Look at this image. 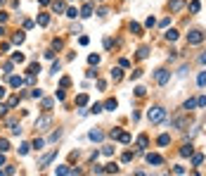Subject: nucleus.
I'll return each mask as SVG.
<instances>
[{"instance_id":"1","label":"nucleus","mask_w":206,"mask_h":176,"mask_svg":"<svg viewBox=\"0 0 206 176\" xmlns=\"http://www.w3.org/2000/svg\"><path fill=\"white\" fill-rule=\"evenodd\" d=\"M147 119H149L152 124H159V121L166 119V109H164V107H152V109L147 112Z\"/></svg>"},{"instance_id":"2","label":"nucleus","mask_w":206,"mask_h":176,"mask_svg":"<svg viewBox=\"0 0 206 176\" xmlns=\"http://www.w3.org/2000/svg\"><path fill=\"white\" fill-rule=\"evenodd\" d=\"M55 157H57V148H55V150H50L47 155H43V157L38 160V169H43V167H47V164H50V162H52Z\"/></svg>"},{"instance_id":"3","label":"nucleus","mask_w":206,"mask_h":176,"mask_svg":"<svg viewBox=\"0 0 206 176\" xmlns=\"http://www.w3.org/2000/svg\"><path fill=\"white\" fill-rule=\"evenodd\" d=\"M204 38L206 36L202 34V31H190V34H187V43H190V45H199Z\"/></svg>"},{"instance_id":"4","label":"nucleus","mask_w":206,"mask_h":176,"mask_svg":"<svg viewBox=\"0 0 206 176\" xmlns=\"http://www.w3.org/2000/svg\"><path fill=\"white\" fill-rule=\"evenodd\" d=\"M168 79H171V71H166V69H159V71H156V83H159V86H166V83H168Z\"/></svg>"},{"instance_id":"5","label":"nucleus","mask_w":206,"mask_h":176,"mask_svg":"<svg viewBox=\"0 0 206 176\" xmlns=\"http://www.w3.org/2000/svg\"><path fill=\"white\" fill-rule=\"evenodd\" d=\"M52 124V117H40L38 121H36V129H45V126H50Z\"/></svg>"},{"instance_id":"6","label":"nucleus","mask_w":206,"mask_h":176,"mask_svg":"<svg viewBox=\"0 0 206 176\" xmlns=\"http://www.w3.org/2000/svg\"><path fill=\"white\" fill-rule=\"evenodd\" d=\"M185 7V0H171V12H180Z\"/></svg>"},{"instance_id":"7","label":"nucleus","mask_w":206,"mask_h":176,"mask_svg":"<svg viewBox=\"0 0 206 176\" xmlns=\"http://www.w3.org/2000/svg\"><path fill=\"white\" fill-rule=\"evenodd\" d=\"M147 162H149V164H161L164 160H161V155H152V152H149V155H147Z\"/></svg>"},{"instance_id":"8","label":"nucleus","mask_w":206,"mask_h":176,"mask_svg":"<svg viewBox=\"0 0 206 176\" xmlns=\"http://www.w3.org/2000/svg\"><path fill=\"white\" fill-rule=\"evenodd\" d=\"M7 126H10V131H12V133H19V131H21V126H19L14 119H10V121H7Z\"/></svg>"},{"instance_id":"9","label":"nucleus","mask_w":206,"mask_h":176,"mask_svg":"<svg viewBox=\"0 0 206 176\" xmlns=\"http://www.w3.org/2000/svg\"><path fill=\"white\" fill-rule=\"evenodd\" d=\"M192 152H194V148H192V145H182V148H180V155H182V157H190Z\"/></svg>"},{"instance_id":"10","label":"nucleus","mask_w":206,"mask_h":176,"mask_svg":"<svg viewBox=\"0 0 206 176\" xmlns=\"http://www.w3.org/2000/svg\"><path fill=\"white\" fill-rule=\"evenodd\" d=\"M76 105H78V107H85V105H88V95H85V93H81V95L76 98Z\"/></svg>"},{"instance_id":"11","label":"nucleus","mask_w":206,"mask_h":176,"mask_svg":"<svg viewBox=\"0 0 206 176\" xmlns=\"http://www.w3.org/2000/svg\"><path fill=\"white\" fill-rule=\"evenodd\" d=\"M104 172H109V174H116V172H119V164H116V162H109V164L104 167Z\"/></svg>"},{"instance_id":"12","label":"nucleus","mask_w":206,"mask_h":176,"mask_svg":"<svg viewBox=\"0 0 206 176\" xmlns=\"http://www.w3.org/2000/svg\"><path fill=\"white\" fill-rule=\"evenodd\" d=\"M197 83H199L202 88H206V71H202V74L197 76Z\"/></svg>"},{"instance_id":"13","label":"nucleus","mask_w":206,"mask_h":176,"mask_svg":"<svg viewBox=\"0 0 206 176\" xmlns=\"http://www.w3.org/2000/svg\"><path fill=\"white\" fill-rule=\"evenodd\" d=\"M93 14V5H83V12H81V17H90Z\"/></svg>"},{"instance_id":"14","label":"nucleus","mask_w":206,"mask_h":176,"mask_svg":"<svg viewBox=\"0 0 206 176\" xmlns=\"http://www.w3.org/2000/svg\"><path fill=\"white\" fill-rule=\"evenodd\" d=\"M10 83L17 88V86H21V83H24V79H21V76H12V79H10Z\"/></svg>"},{"instance_id":"15","label":"nucleus","mask_w":206,"mask_h":176,"mask_svg":"<svg viewBox=\"0 0 206 176\" xmlns=\"http://www.w3.org/2000/svg\"><path fill=\"white\" fill-rule=\"evenodd\" d=\"M116 138H119V141H121V143H130V136H128L126 131H123V133L119 131V136H116Z\"/></svg>"},{"instance_id":"16","label":"nucleus","mask_w":206,"mask_h":176,"mask_svg":"<svg viewBox=\"0 0 206 176\" xmlns=\"http://www.w3.org/2000/svg\"><path fill=\"white\" fill-rule=\"evenodd\" d=\"M137 148H140V150L147 148V136H140V138H137Z\"/></svg>"},{"instance_id":"17","label":"nucleus","mask_w":206,"mask_h":176,"mask_svg":"<svg viewBox=\"0 0 206 176\" xmlns=\"http://www.w3.org/2000/svg\"><path fill=\"white\" fill-rule=\"evenodd\" d=\"M168 143H171V136H168V133L159 136V145H168Z\"/></svg>"},{"instance_id":"18","label":"nucleus","mask_w":206,"mask_h":176,"mask_svg":"<svg viewBox=\"0 0 206 176\" xmlns=\"http://www.w3.org/2000/svg\"><path fill=\"white\" fill-rule=\"evenodd\" d=\"M190 10H192V12H199V10H202L199 0H192V2H190Z\"/></svg>"},{"instance_id":"19","label":"nucleus","mask_w":206,"mask_h":176,"mask_svg":"<svg viewBox=\"0 0 206 176\" xmlns=\"http://www.w3.org/2000/svg\"><path fill=\"white\" fill-rule=\"evenodd\" d=\"M47 22H50L47 14H40V17H38V24H40V26H47Z\"/></svg>"},{"instance_id":"20","label":"nucleus","mask_w":206,"mask_h":176,"mask_svg":"<svg viewBox=\"0 0 206 176\" xmlns=\"http://www.w3.org/2000/svg\"><path fill=\"white\" fill-rule=\"evenodd\" d=\"M202 162H204V155H194V157H192V164H194V167H199Z\"/></svg>"},{"instance_id":"21","label":"nucleus","mask_w":206,"mask_h":176,"mask_svg":"<svg viewBox=\"0 0 206 176\" xmlns=\"http://www.w3.org/2000/svg\"><path fill=\"white\" fill-rule=\"evenodd\" d=\"M38 71H40V64H31V67H29V76H36Z\"/></svg>"},{"instance_id":"22","label":"nucleus","mask_w":206,"mask_h":176,"mask_svg":"<svg viewBox=\"0 0 206 176\" xmlns=\"http://www.w3.org/2000/svg\"><path fill=\"white\" fill-rule=\"evenodd\" d=\"M7 150H10V143L5 138H0V152H7Z\"/></svg>"},{"instance_id":"23","label":"nucleus","mask_w":206,"mask_h":176,"mask_svg":"<svg viewBox=\"0 0 206 176\" xmlns=\"http://www.w3.org/2000/svg\"><path fill=\"white\" fill-rule=\"evenodd\" d=\"M12 40H14V43H24V31H17Z\"/></svg>"},{"instance_id":"24","label":"nucleus","mask_w":206,"mask_h":176,"mask_svg":"<svg viewBox=\"0 0 206 176\" xmlns=\"http://www.w3.org/2000/svg\"><path fill=\"white\" fill-rule=\"evenodd\" d=\"M130 31H133V34H142V26H140V24H135V22H133V24H130Z\"/></svg>"},{"instance_id":"25","label":"nucleus","mask_w":206,"mask_h":176,"mask_svg":"<svg viewBox=\"0 0 206 176\" xmlns=\"http://www.w3.org/2000/svg\"><path fill=\"white\" fill-rule=\"evenodd\" d=\"M147 55H149V48H140V52H137V57H140V60H144Z\"/></svg>"},{"instance_id":"26","label":"nucleus","mask_w":206,"mask_h":176,"mask_svg":"<svg viewBox=\"0 0 206 176\" xmlns=\"http://www.w3.org/2000/svg\"><path fill=\"white\" fill-rule=\"evenodd\" d=\"M166 38H168V40H175V38H178V31H175V29L166 31Z\"/></svg>"},{"instance_id":"27","label":"nucleus","mask_w":206,"mask_h":176,"mask_svg":"<svg viewBox=\"0 0 206 176\" xmlns=\"http://www.w3.org/2000/svg\"><path fill=\"white\" fill-rule=\"evenodd\" d=\"M104 107H107V109H111V112H114V109H116V100H107V103H104Z\"/></svg>"},{"instance_id":"28","label":"nucleus","mask_w":206,"mask_h":176,"mask_svg":"<svg viewBox=\"0 0 206 176\" xmlns=\"http://www.w3.org/2000/svg\"><path fill=\"white\" fill-rule=\"evenodd\" d=\"M90 138H93V141H102V133H100V131H90Z\"/></svg>"},{"instance_id":"29","label":"nucleus","mask_w":206,"mask_h":176,"mask_svg":"<svg viewBox=\"0 0 206 176\" xmlns=\"http://www.w3.org/2000/svg\"><path fill=\"white\" fill-rule=\"evenodd\" d=\"M67 17H71V19H73V17H78V10H73V7H69V10H67Z\"/></svg>"},{"instance_id":"30","label":"nucleus","mask_w":206,"mask_h":176,"mask_svg":"<svg viewBox=\"0 0 206 176\" xmlns=\"http://www.w3.org/2000/svg\"><path fill=\"white\" fill-rule=\"evenodd\" d=\"M144 93H147V88H142V86H137V88H135V95H137V98H142Z\"/></svg>"},{"instance_id":"31","label":"nucleus","mask_w":206,"mask_h":176,"mask_svg":"<svg viewBox=\"0 0 206 176\" xmlns=\"http://www.w3.org/2000/svg\"><path fill=\"white\" fill-rule=\"evenodd\" d=\"M17 103H19V98H17V95H12V98L7 100V107H14V105H17Z\"/></svg>"},{"instance_id":"32","label":"nucleus","mask_w":206,"mask_h":176,"mask_svg":"<svg viewBox=\"0 0 206 176\" xmlns=\"http://www.w3.org/2000/svg\"><path fill=\"white\" fill-rule=\"evenodd\" d=\"M111 79L119 81V79H121V69H111Z\"/></svg>"},{"instance_id":"33","label":"nucleus","mask_w":206,"mask_h":176,"mask_svg":"<svg viewBox=\"0 0 206 176\" xmlns=\"http://www.w3.org/2000/svg\"><path fill=\"white\" fill-rule=\"evenodd\" d=\"M69 83H71V79H69V76H64V79L59 81V86H62V88H69Z\"/></svg>"},{"instance_id":"34","label":"nucleus","mask_w":206,"mask_h":176,"mask_svg":"<svg viewBox=\"0 0 206 176\" xmlns=\"http://www.w3.org/2000/svg\"><path fill=\"white\" fill-rule=\"evenodd\" d=\"M192 107H197V100H192V98H190V100L185 103V109H192Z\"/></svg>"},{"instance_id":"35","label":"nucleus","mask_w":206,"mask_h":176,"mask_svg":"<svg viewBox=\"0 0 206 176\" xmlns=\"http://www.w3.org/2000/svg\"><path fill=\"white\" fill-rule=\"evenodd\" d=\"M43 143H45L43 138H36V141H33V148H36V150H40V148H43Z\"/></svg>"},{"instance_id":"36","label":"nucleus","mask_w":206,"mask_h":176,"mask_svg":"<svg viewBox=\"0 0 206 176\" xmlns=\"http://www.w3.org/2000/svg\"><path fill=\"white\" fill-rule=\"evenodd\" d=\"M52 7H55V12H64V2H55Z\"/></svg>"},{"instance_id":"37","label":"nucleus","mask_w":206,"mask_h":176,"mask_svg":"<svg viewBox=\"0 0 206 176\" xmlns=\"http://www.w3.org/2000/svg\"><path fill=\"white\" fill-rule=\"evenodd\" d=\"M12 60H14V62H24V55H21V52H14Z\"/></svg>"},{"instance_id":"38","label":"nucleus","mask_w":206,"mask_h":176,"mask_svg":"<svg viewBox=\"0 0 206 176\" xmlns=\"http://www.w3.org/2000/svg\"><path fill=\"white\" fill-rule=\"evenodd\" d=\"M29 148H31V145H29V143H24V145L19 148V155H26V152H29Z\"/></svg>"},{"instance_id":"39","label":"nucleus","mask_w":206,"mask_h":176,"mask_svg":"<svg viewBox=\"0 0 206 176\" xmlns=\"http://www.w3.org/2000/svg\"><path fill=\"white\" fill-rule=\"evenodd\" d=\"M90 112H93V114H100V112H102V105H93V107H90Z\"/></svg>"},{"instance_id":"40","label":"nucleus","mask_w":206,"mask_h":176,"mask_svg":"<svg viewBox=\"0 0 206 176\" xmlns=\"http://www.w3.org/2000/svg\"><path fill=\"white\" fill-rule=\"evenodd\" d=\"M197 105H199V107H206V95H202V98H197Z\"/></svg>"},{"instance_id":"41","label":"nucleus","mask_w":206,"mask_h":176,"mask_svg":"<svg viewBox=\"0 0 206 176\" xmlns=\"http://www.w3.org/2000/svg\"><path fill=\"white\" fill-rule=\"evenodd\" d=\"M88 62H90V64H100V57H97V55H90V60H88Z\"/></svg>"},{"instance_id":"42","label":"nucleus","mask_w":206,"mask_h":176,"mask_svg":"<svg viewBox=\"0 0 206 176\" xmlns=\"http://www.w3.org/2000/svg\"><path fill=\"white\" fill-rule=\"evenodd\" d=\"M121 160H123V162H130V160H133V152H123V157H121Z\"/></svg>"},{"instance_id":"43","label":"nucleus","mask_w":206,"mask_h":176,"mask_svg":"<svg viewBox=\"0 0 206 176\" xmlns=\"http://www.w3.org/2000/svg\"><path fill=\"white\" fill-rule=\"evenodd\" d=\"M171 172H173V174H185V167H173Z\"/></svg>"},{"instance_id":"44","label":"nucleus","mask_w":206,"mask_h":176,"mask_svg":"<svg viewBox=\"0 0 206 176\" xmlns=\"http://www.w3.org/2000/svg\"><path fill=\"white\" fill-rule=\"evenodd\" d=\"M43 107H45V109H50V107H52V100H50V98H45V100H43Z\"/></svg>"},{"instance_id":"45","label":"nucleus","mask_w":206,"mask_h":176,"mask_svg":"<svg viewBox=\"0 0 206 176\" xmlns=\"http://www.w3.org/2000/svg\"><path fill=\"white\" fill-rule=\"evenodd\" d=\"M102 152H104V155H111V152H114V148H111V145H107V148H102Z\"/></svg>"},{"instance_id":"46","label":"nucleus","mask_w":206,"mask_h":176,"mask_svg":"<svg viewBox=\"0 0 206 176\" xmlns=\"http://www.w3.org/2000/svg\"><path fill=\"white\" fill-rule=\"evenodd\" d=\"M5 112H7V107H5V105H0V117H2Z\"/></svg>"},{"instance_id":"47","label":"nucleus","mask_w":206,"mask_h":176,"mask_svg":"<svg viewBox=\"0 0 206 176\" xmlns=\"http://www.w3.org/2000/svg\"><path fill=\"white\" fill-rule=\"evenodd\" d=\"M5 19H7V14H5V12H0V22H5Z\"/></svg>"},{"instance_id":"48","label":"nucleus","mask_w":206,"mask_h":176,"mask_svg":"<svg viewBox=\"0 0 206 176\" xmlns=\"http://www.w3.org/2000/svg\"><path fill=\"white\" fill-rule=\"evenodd\" d=\"M2 98H5V88L0 86V100H2Z\"/></svg>"},{"instance_id":"49","label":"nucleus","mask_w":206,"mask_h":176,"mask_svg":"<svg viewBox=\"0 0 206 176\" xmlns=\"http://www.w3.org/2000/svg\"><path fill=\"white\" fill-rule=\"evenodd\" d=\"M2 164H5V157H2V152H0V167H2Z\"/></svg>"},{"instance_id":"50","label":"nucleus","mask_w":206,"mask_h":176,"mask_svg":"<svg viewBox=\"0 0 206 176\" xmlns=\"http://www.w3.org/2000/svg\"><path fill=\"white\" fill-rule=\"evenodd\" d=\"M38 2H40V5H47V2H50V0H38Z\"/></svg>"},{"instance_id":"51","label":"nucleus","mask_w":206,"mask_h":176,"mask_svg":"<svg viewBox=\"0 0 206 176\" xmlns=\"http://www.w3.org/2000/svg\"><path fill=\"white\" fill-rule=\"evenodd\" d=\"M202 62H204V64H206V55H202Z\"/></svg>"},{"instance_id":"52","label":"nucleus","mask_w":206,"mask_h":176,"mask_svg":"<svg viewBox=\"0 0 206 176\" xmlns=\"http://www.w3.org/2000/svg\"><path fill=\"white\" fill-rule=\"evenodd\" d=\"M2 34H5V29H2V26H0V36H2Z\"/></svg>"},{"instance_id":"53","label":"nucleus","mask_w":206,"mask_h":176,"mask_svg":"<svg viewBox=\"0 0 206 176\" xmlns=\"http://www.w3.org/2000/svg\"><path fill=\"white\" fill-rule=\"evenodd\" d=\"M0 5H2V0H0Z\"/></svg>"}]
</instances>
